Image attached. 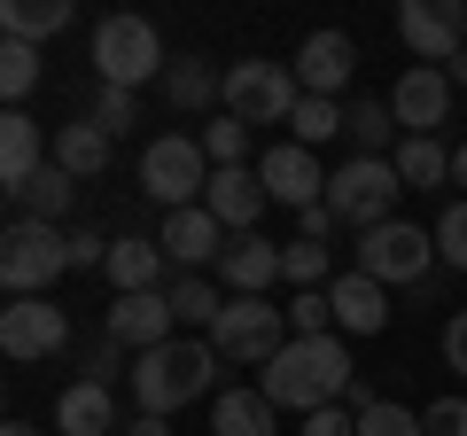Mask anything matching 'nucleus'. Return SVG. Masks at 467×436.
Returning <instances> with one entry per match:
<instances>
[{
  "label": "nucleus",
  "mask_w": 467,
  "mask_h": 436,
  "mask_svg": "<svg viewBox=\"0 0 467 436\" xmlns=\"http://www.w3.org/2000/svg\"><path fill=\"white\" fill-rule=\"evenodd\" d=\"M350 336H288L281 351L265 358V398H273V413H296V420H312V413H327V405H343L350 398Z\"/></svg>",
  "instance_id": "f257e3e1"
},
{
  "label": "nucleus",
  "mask_w": 467,
  "mask_h": 436,
  "mask_svg": "<svg viewBox=\"0 0 467 436\" xmlns=\"http://www.w3.org/2000/svg\"><path fill=\"white\" fill-rule=\"evenodd\" d=\"M218 367H226V358H218V343L171 336L164 351H140V358H133V405H140V413H156V420H171L180 405L211 398Z\"/></svg>",
  "instance_id": "f03ea898"
},
{
  "label": "nucleus",
  "mask_w": 467,
  "mask_h": 436,
  "mask_svg": "<svg viewBox=\"0 0 467 436\" xmlns=\"http://www.w3.org/2000/svg\"><path fill=\"white\" fill-rule=\"evenodd\" d=\"M70 273V234L63 226H39V218H16L0 234V288L8 296H47Z\"/></svg>",
  "instance_id": "7ed1b4c3"
},
{
  "label": "nucleus",
  "mask_w": 467,
  "mask_h": 436,
  "mask_svg": "<svg viewBox=\"0 0 467 436\" xmlns=\"http://www.w3.org/2000/svg\"><path fill=\"white\" fill-rule=\"evenodd\" d=\"M218 101H226V118H242V125H288V118H296V101H304V86H296L288 63L242 55V63H226Z\"/></svg>",
  "instance_id": "20e7f679"
},
{
  "label": "nucleus",
  "mask_w": 467,
  "mask_h": 436,
  "mask_svg": "<svg viewBox=\"0 0 467 436\" xmlns=\"http://www.w3.org/2000/svg\"><path fill=\"white\" fill-rule=\"evenodd\" d=\"M398 195H405V180H398L389 156H350L343 171H327V211L343 218V226H358V234L389 226V218H398Z\"/></svg>",
  "instance_id": "39448f33"
},
{
  "label": "nucleus",
  "mask_w": 467,
  "mask_h": 436,
  "mask_svg": "<svg viewBox=\"0 0 467 436\" xmlns=\"http://www.w3.org/2000/svg\"><path fill=\"white\" fill-rule=\"evenodd\" d=\"M94 70L101 86H125V94H140L149 78H164V39H156L149 16H101L94 24Z\"/></svg>",
  "instance_id": "423d86ee"
},
{
  "label": "nucleus",
  "mask_w": 467,
  "mask_h": 436,
  "mask_svg": "<svg viewBox=\"0 0 467 436\" xmlns=\"http://www.w3.org/2000/svg\"><path fill=\"white\" fill-rule=\"evenodd\" d=\"M140 187H149L164 211L202 202V187H211V156H202V140H187V133H156L149 149H140Z\"/></svg>",
  "instance_id": "0eeeda50"
},
{
  "label": "nucleus",
  "mask_w": 467,
  "mask_h": 436,
  "mask_svg": "<svg viewBox=\"0 0 467 436\" xmlns=\"http://www.w3.org/2000/svg\"><path fill=\"white\" fill-rule=\"evenodd\" d=\"M211 343H218V358H234V367H265V358L288 343V312L273 296H226Z\"/></svg>",
  "instance_id": "6e6552de"
},
{
  "label": "nucleus",
  "mask_w": 467,
  "mask_h": 436,
  "mask_svg": "<svg viewBox=\"0 0 467 436\" xmlns=\"http://www.w3.org/2000/svg\"><path fill=\"white\" fill-rule=\"evenodd\" d=\"M429 265H436V234H420L413 218H389V226H374V234H358V273H374L382 288H398V281H429Z\"/></svg>",
  "instance_id": "1a4fd4ad"
},
{
  "label": "nucleus",
  "mask_w": 467,
  "mask_h": 436,
  "mask_svg": "<svg viewBox=\"0 0 467 436\" xmlns=\"http://www.w3.org/2000/svg\"><path fill=\"white\" fill-rule=\"evenodd\" d=\"M70 343V319L55 312L47 296H8V312H0V351L16 358V367H32V358H55Z\"/></svg>",
  "instance_id": "9d476101"
},
{
  "label": "nucleus",
  "mask_w": 467,
  "mask_h": 436,
  "mask_svg": "<svg viewBox=\"0 0 467 436\" xmlns=\"http://www.w3.org/2000/svg\"><path fill=\"white\" fill-rule=\"evenodd\" d=\"M398 32H405V47H413L420 63L444 70L451 55H467V8H460V0H405Z\"/></svg>",
  "instance_id": "9b49d317"
},
{
  "label": "nucleus",
  "mask_w": 467,
  "mask_h": 436,
  "mask_svg": "<svg viewBox=\"0 0 467 436\" xmlns=\"http://www.w3.org/2000/svg\"><path fill=\"white\" fill-rule=\"evenodd\" d=\"M171 327H180V312H171V288H149V296H117L109 319H101V336L117 343V351H164Z\"/></svg>",
  "instance_id": "f8f14e48"
},
{
  "label": "nucleus",
  "mask_w": 467,
  "mask_h": 436,
  "mask_svg": "<svg viewBox=\"0 0 467 436\" xmlns=\"http://www.w3.org/2000/svg\"><path fill=\"white\" fill-rule=\"evenodd\" d=\"M257 180H265V195L288 202V211H312V202H327V171H319V156L304 149V140L265 149V156H257Z\"/></svg>",
  "instance_id": "ddd939ff"
},
{
  "label": "nucleus",
  "mask_w": 467,
  "mask_h": 436,
  "mask_svg": "<svg viewBox=\"0 0 467 436\" xmlns=\"http://www.w3.org/2000/svg\"><path fill=\"white\" fill-rule=\"evenodd\" d=\"M389 109H398V133L436 140V125L451 118V78H444L436 63H413L398 86H389Z\"/></svg>",
  "instance_id": "4468645a"
},
{
  "label": "nucleus",
  "mask_w": 467,
  "mask_h": 436,
  "mask_svg": "<svg viewBox=\"0 0 467 436\" xmlns=\"http://www.w3.org/2000/svg\"><path fill=\"white\" fill-rule=\"evenodd\" d=\"M327 304H335V336H382L389 327V288L358 265L327 281Z\"/></svg>",
  "instance_id": "2eb2a0df"
},
{
  "label": "nucleus",
  "mask_w": 467,
  "mask_h": 436,
  "mask_svg": "<svg viewBox=\"0 0 467 436\" xmlns=\"http://www.w3.org/2000/svg\"><path fill=\"white\" fill-rule=\"evenodd\" d=\"M265 180H257L250 164L242 171H211V187H202V211L226 226V234H257V218H265Z\"/></svg>",
  "instance_id": "dca6fc26"
},
{
  "label": "nucleus",
  "mask_w": 467,
  "mask_h": 436,
  "mask_svg": "<svg viewBox=\"0 0 467 436\" xmlns=\"http://www.w3.org/2000/svg\"><path fill=\"white\" fill-rule=\"evenodd\" d=\"M350 70H358V47H350V32H312L296 47V86L319 101H335L350 86Z\"/></svg>",
  "instance_id": "f3484780"
},
{
  "label": "nucleus",
  "mask_w": 467,
  "mask_h": 436,
  "mask_svg": "<svg viewBox=\"0 0 467 436\" xmlns=\"http://www.w3.org/2000/svg\"><path fill=\"white\" fill-rule=\"evenodd\" d=\"M156 242H164L171 265H211V257H226L234 234L202 211V202H187V211H164V234H156Z\"/></svg>",
  "instance_id": "a211bd4d"
},
{
  "label": "nucleus",
  "mask_w": 467,
  "mask_h": 436,
  "mask_svg": "<svg viewBox=\"0 0 467 436\" xmlns=\"http://www.w3.org/2000/svg\"><path fill=\"white\" fill-rule=\"evenodd\" d=\"M218 281H226V296H265V288L281 281V242H265V234H234L226 257H218Z\"/></svg>",
  "instance_id": "6ab92c4d"
},
{
  "label": "nucleus",
  "mask_w": 467,
  "mask_h": 436,
  "mask_svg": "<svg viewBox=\"0 0 467 436\" xmlns=\"http://www.w3.org/2000/svg\"><path fill=\"white\" fill-rule=\"evenodd\" d=\"M47 164H55V140L39 133L24 109H8V118H0V187H24L32 171H47Z\"/></svg>",
  "instance_id": "aec40b11"
},
{
  "label": "nucleus",
  "mask_w": 467,
  "mask_h": 436,
  "mask_svg": "<svg viewBox=\"0 0 467 436\" xmlns=\"http://www.w3.org/2000/svg\"><path fill=\"white\" fill-rule=\"evenodd\" d=\"M55 436H125L117 429L109 382H70L63 398H55Z\"/></svg>",
  "instance_id": "412c9836"
},
{
  "label": "nucleus",
  "mask_w": 467,
  "mask_h": 436,
  "mask_svg": "<svg viewBox=\"0 0 467 436\" xmlns=\"http://www.w3.org/2000/svg\"><path fill=\"white\" fill-rule=\"evenodd\" d=\"M164 265H171V257H164V242L125 234V242L109 250V265H101V273H109V288H117V296H149V288H164Z\"/></svg>",
  "instance_id": "4be33fe9"
},
{
  "label": "nucleus",
  "mask_w": 467,
  "mask_h": 436,
  "mask_svg": "<svg viewBox=\"0 0 467 436\" xmlns=\"http://www.w3.org/2000/svg\"><path fill=\"white\" fill-rule=\"evenodd\" d=\"M8 202H16V218H39V226H63V218H70V202H78V180H70L63 164H47V171H32L24 187H8Z\"/></svg>",
  "instance_id": "5701e85b"
},
{
  "label": "nucleus",
  "mask_w": 467,
  "mask_h": 436,
  "mask_svg": "<svg viewBox=\"0 0 467 436\" xmlns=\"http://www.w3.org/2000/svg\"><path fill=\"white\" fill-rule=\"evenodd\" d=\"M273 420H281V413H273L265 389H242V382H234V389H218V398H211V436H273Z\"/></svg>",
  "instance_id": "b1692460"
},
{
  "label": "nucleus",
  "mask_w": 467,
  "mask_h": 436,
  "mask_svg": "<svg viewBox=\"0 0 467 436\" xmlns=\"http://www.w3.org/2000/svg\"><path fill=\"white\" fill-rule=\"evenodd\" d=\"M55 164H63L70 180H101V171H109V133H101L94 118L63 125V133H55Z\"/></svg>",
  "instance_id": "393cba45"
},
{
  "label": "nucleus",
  "mask_w": 467,
  "mask_h": 436,
  "mask_svg": "<svg viewBox=\"0 0 467 436\" xmlns=\"http://www.w3.org/2000/svg\"><path fill=\"white\" fill-rule=\"evenodd\" d=\"M343 133H350V149H358V156H389L405 140L398 133V109H389V101H367V94L343 109Z\"/></svg>",
  "instance_id": "a878e982"
},
{
  "label": "nucleus",
  "mask_w": 467,
  "mask_h": 436,
  "mask_svg": "<svg viewBox=\"0 0 467 436\" xmlns=\"http://www.w3.org/2000/svg\"><path fill=\"white\" fill-rule=\"evenodd\" d=\"M70 16H78L70 0H8V8H0V32L24 39V47H39V39H55Z\"/></svg>",
  "instance_id": "bb28decb"
},
{
  "label": "nucleus",
  "mask_w": 467,
  "mask_h": 436,
  "mask_svg": "<svg viewBox=\"0 0 467 436\" xmlns=\"http://www.w3.org/2000/svg\"><path fill=\"white\" fill-rule=\"evenodd\" d=\"M218 86H226V70H211L202 55H171V70H164L171 109H211V101H218Z\"/></svg>",
  "instance_id": "cd10ccee"
},
{
  "label": "nucleus",
  "mask_w": 467,
  "mask_h": 436,
  "mask_svg": "<svg viewBox=\"0 0 467 436\" xmlns=\"http://www.w3.org/2000/svg\"><path fill=\"white\" fill-rule=\"evenodd\" d=\"M389 164H398L405 187H444L451 180V149H444V140H413V133H405L398 149H389Z\"/></svg>",
  "instance_id": "c85d7f7f"
},
{
  "label": "nucleus",
  "mask_w": 467,
  "mask_h": 436,
  "mask_svg": "<svg viewBox=\"0 0 467 436\" xmlns=\"http://www.w3.org/2000/svg\"><path fill=\"white\" fill-rule=\"evenodd\" d=\"M171 312L195 319V327H218V312H226V288L202 281V273H187V281H171Z\"/></svg>",
  "instance_id": "c756f323"
},
{
  "label": "nucleus",
  "mask_w": 467,
  "mask_h": 436,
  "mask_svg": "<svg viewBox=\"0 0 467 436\" xmlns=\"http://www.w3.org/2000/svg\"><path fill=\"white\" fill-rule=\"evenodd\" d=\"M39 63H47L39 47H24V39H0V94H8V109H16V101L39 86Z\"/></svg>",
  "instance_id": "7c9ffc66"
},
{
  "label": "nucleus",
  "mask_w": 467,
  "mask_h": 436,
  "mask_svg": "<svg viewBox=\"0 0 467 436\" xmlns=\"http://www.w3.org/2000/svg\"><path fill=\"white\" fill-rule=\"evenodd\" d=\"M202 156H211V171H242V156H250V125H242V118L202 125Z\"/></svg>",
  "instance_id": "2f4dec72"
},
{
  "label": "nucleus",
  "mask_w": 467,
  "mask_h": 436,
  "mask_svg": "<svg viewBox=\"0 0 467 436\" xmlns=\"http://www.w3.org/2000/svg\"><path fill=\"white\" fill-rule=\"evenodd\" d=\"M288 125H296V140H304V149H319V140H335V133H343V101H319V94H304Z\"/></svg>",
  "instance_id": "473e14b6"
},
{
  "label": "nucleus",
  "mask_w": 467,
  "mask_h": 436,
  "mask_svg": "<svg viewBox=\"0 0 467 436\" xmlns=\"http://www.w3.org/2000/svg\"><path fill=\"white\" fill-rule=\"evenodd\" d=\"M281 281H296V288H319L327 281V242H281Z\"/></svg>",
  "instance_id": "72a5a7b5"
},
{
  "label": "nucleus",
  "mask_w": 467,
  "mask_h": 436,
  "mask_svg": "<svg viewBox=\"0 0 467 436\" xmlns=\"http://www.w3.org/2000/svg\"><path fill=\"white\" fill-rule=\"evenodd\" d=\"M436 257H444L451 273H467V195L444 202V218H436Z\"/></svg>",
  "instance_id": "f704fd0d"
},
{
  "label": "nucleus",
  "mask_w": 467,
  "mask_h": 436,
  "mask_svg": "<svg viewBox=\"0 0 467 436\" xmlns=\"http://www.w3.org/2000/svg\"><path fill=\"white\" fill-rule=\"evenodd\" d=\"M288 327H296V336H335V304H327V288H296V304H288Z\"/></svg>",
  "instance_id": "c9c22d12"
},
{
  "label": "nucleus",
  "mask_w": 467,
  "mask_h": 436,
  "mask_svg": "<svg viewBox=\"0 0 467 436\" xmlns=\"http://www.w3.org/2000/svg\"><path fill=\"white\" fill-rule=\"evenodd\" d=\"M358 436H429L420 429V413H405V405H367V413H358Z\"/></svg>",
  "instance_id": "e433bc0d"
},
{
  "label": "nucleus",
  "mask_w": 467,
  "mask_h": 436,
  "mask_svg": "<svg viewBox=\"0 0 467 436\" xmlns=\"http://www.w3.org/2000/svg\"><path fill=\"white\" fill-rule=\"evenodd\" d=\"M133 109H140V101L133 94H125V86H101V94H94V125H101V133H125V125H133Z\"/></svg>",
  "instance_id": "4c0bfd02"
},
{
  "label": "nucleus",
  "mask_w": 467,
  "mask_h": 436,
  "mask_svg": "<svg viewBox=\"0 0 467 436\" xmlns=\"http://www.w3.org/2000/svg\"><path fill=\"white\" fill-rule=\"evenodd\" d=\"M109 250H117L109 234H94V226H70V273H101V265H109Z\"/></svg>",
  "instance_id": "58836bf2"
},
{
  "label": "nucleus",
  "mask_w": 467,
  "mask_h": 436,
  "mask_svg": "<svg viewBox=\"0 0 467 436\" xmlns=\"http://www.w3.org/2000/svg\"><path fill=\"white\" fill-rule=\"evenodd\" d=\"M420 429L429 436H467V398H436L429 413H420Z\"/></svg>",
  "instance_id": "ea45409f"
},
{
  "label": "nucleus",
  "mask_w": 467,
  "mask_h": 436,
  "mask_svg": "<svg viewBox=\"0 0 467 436\" xmlns=\"http://www.w3.org/2000/svg\"><path fill=\"white\" fill-rule=\"evenodd\" d=\"M117 358H125V351H117L109 336H101V343H86V358H78V382H109V374H117Z\"/></svg>",
  "instance_id": "a19ab883"
},
{
  "label": "nucleus",
  "mask_w": 467,
  "mask_h": 436,
  "mask_svg": "<svg viewBox=\"0 0 467 436\" xmlns=\"http://www.w3.org/2000/svg\"><path fill=\"white\" fill-rule=\"evenodd\" d=\"M304 436H358V413H350V405H327V413L304 420Z\"/></svg>",
  "instance_id": "79ce46f5"
},
{
  "label": "nucleus",
  "mask_w": 467,
  "mask_h": 436,
  "mask_svg": "<svg viewBox=\"0 0 467 436\" xmlns=\"http://www.w3.org/2000/svg\"><path fill=\"white\" fill-rule=\"evenodd\" d=\"M444 367H451V374H467V312H451V319H444Z\"/></svg>",
  "instance_id": "37998d69"
},
{
  "label": "nucleus",
  "mask_w": 467,
  "mask_h": 436,
  "mask_svg": "<svg viewBox=\"0 0 467 436\" xmlns=\"http://www.w3.org/2000/svg\"><path fill=\"white\" fill-rule=\"evenodd\" d=\"M296 226H304V242H327L335 226H343V218H335L327 202H312V211H296Z\"/></svg>",
  "instance_id": "c03bdc74"
},
{
  "label": "nucleus",
  "mask_w": 467,
  "mask_h": 436,
  "mask_svg": "<svg viewBox=\"0 0 467 436\" xmlns=\"http://www.w3.org/2000/svg\"><path fill=\"white\" fill-rule=\"evenodd\" d=\"M125 436H171V420H156V413H133V420H125Z\"/></svg>",
  "instance_id": "a18cd8bd"
},
{
  "label": "nucleus",
  "mask_w": 467,
  "mask_h": 436,
  "mask_svg": "<svg viewBox=\"0 0 467 436\" xmlns=\"http://www.w3.org/2000/svg\"><path fill=\"white\" fill-rule=\"evenodd\" d=\"M444 78H451V94H460V86H467V55H451V63H444Z\"/></svg>",
  "instance_id": "49530a36"
},
{
  "label": "nucleus",
  "mask_w": 467,
  "mask_h": 436,
  "mask_svg": "<svg viewBox=\"0 0 467 436\" xmlns=\"http://www.w3.org/2000/svg\"><path fill=\"white\" fill-rule=\"evenodd\" d=\"M451 187H467V140L451 149Z\"/></svg>",
  "instance_id": "de8ad7c7"
},
{
  "label": "nucleus",
  "mask_w": 467,
  "mask_h": 436,
  "mask_svg": "<svg viewBox=\"0 0 467 436\" xmlns=\"http://www.w3.org/2000/svg\"><path fill=\"white\" fill-rule=\"evenodd\" d=\"M0 436H47V429H32V420H8V429H0Z\"/></svg>",
  "instance_id": "09e8293b"
}]
</instances>
